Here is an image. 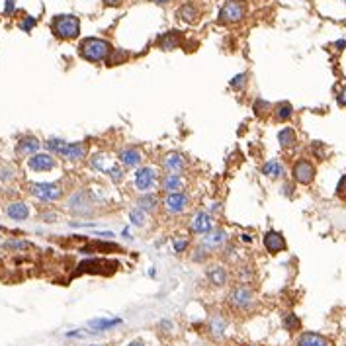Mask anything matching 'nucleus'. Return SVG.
<instances>
[{
	"mask_svg": "<svg viewBox=\"0 0 346 346\" xmlns=\"http://www.w3.org/2000/svg\"><path fill=\"white\" fill-rule=\"evenodd\" d=\"M247 2L245 0H225V4L221 6L219 10V16H217V22L221 25H233V23H239L241 20H245L247 16Z\"/></svg>",
	"mask_w": 346,
	"mask_h": 346,
	"instance_id": "7ed1b4c3",
	"label": "nucleus"
},
{
	"mask_svg": "<svg viewBox=\"0 0 346 346\" xmlns=\"http://www.w3.org/2000/svg\"><path fill=\"white\" fill-rule=\"evenodd\" d=\"M229 241V237H227V231L223 229H217V231H209L204 235V239H202V249H206V251H215V249H221L225 243Z\"/></svg>",
	"mask_w": 346,
	"mask_h": 346,
	"instance_id": "4468645a",
	"label": "nucleus"
},
{
	"mask_svg": "<svg viewBox=\"0 0 346 346\" xmlns=\"http://www.w3.org/2000/svg\"><path fill=\"white\" fill-rule=\"evenodd\" d=\"M88 149H90V145H88V141H74V143H65V147H63V151L59 153V157H63L65 161L69 162H78V161H84L86 157H88Z\"/></svg>",
	"mask_w": 346,
	"mask_h": 346,
	"instance_id": "9d476101",
	"label": "nucleus"
},
{
	"mask_svg": "<svg viewBox=\"0 0 346 346\" xmlns=\"http://www.w3.org/2000/svg\"><path fill=\"white\" fill-rule=\"evenodd\" d=\"M127 346H145V343H143V341H131Z\"/></svg>",
	"mask_w": 346,
	"mask_h": 346,
	"instance_id": "a18cd8bd",
	"label": "nucleus"
},
{
	"mask_svg": "<svg viewBox=\"0 0 346 346\" xmlns=\"http://www.w3.org/2000/svg\"><path fill=\"white\" fill-rule=\"evenodd\" d=\"M51 31L61 41L76 39L80 35V20L74 14H57L51 20Z\"/></svg>",
	"mask_w": 346,
	"mask_h": 346,
	"instance_id": "f03ea898",
	"label": "nucleus"
},
{
	"mask_svg": "<svg viewBox=\"0 0 346 346\" xmlns=\"http://www.w3.org/2000/svg\"><path fill=\"white\" fill-rule=\"evenodd\" d=\"M112 51H114L112 43L108 39H102V37H84L78 43V55H80V59H84L88 63H94V65L106 63L110 59Z\"/></svg>",
	"mask_w": 346,
	"mask_h": 346,
	"instance_id": "f257e3e1",
	"label": "nucleus"
},
{
	"mask_svg": "<svg viewBox=\"0 0 346 346\" xmlns=\"http://www.w3.org/2000/svg\"><path fill=\"white\" fill-rule=\"evenodd\" d=\"M117 325H121V319H117V317H115V319H104V317H102V319H94V321H90V325H88V327H90L92 331H96V333H98V331H108V329H114V327H117Z\"/></svg>",
	"mask_w": 346,
	"mask_h": 346,
	"instance_id": "cd10ccee",
	"label": "nucleus"
},
{
	"mask_svg": "<svg viewBox=\"0 0 346 346\" xmlns=\"http://www.w3.org/2000/svg\"><path fill=\"white\" fill-rule=\"evenodd\" d=\"M147 217H149V215L139 208H133L129 211V221H131V225H135V227H143V225L147 223Z\"/></svg>",
	"mask_w": 346,
	"mask_h": 346,
	"instance_id": "2f4dec72",
	"label": "nucleus"
},
{
	"mask_svg": "<svg viewBox=\"0 0 346 346\" xmlns=\"http://www.w3.org/2000/svg\"><path fill=\"white\" fill-rule=\"evenodd\" d=\"M117 161L121 166H127V168H137L139 164L143 162V153L135 149V147H125L117 153Z\"/></svg>",
	"mask_w": 346,
	"mask_h": 346,
	"instance_id": "dca6fc26",
	"label": "nucleus"
},
{
	"mask_svg": "<svg viewBox=\"0 0 346 346\" xmlns=\"http://www.w3.org/2000/svg\"><path fill=\"white\" fill-rule=\"evenodd\" d=\"M41 143L39 139L33 137V135H25V137H20V141L16 143V155L18 157H31L39 151Z\"/></svg>",
	"mask_w": 346,
	"mask_h": 346,
	"instance_id": "f3484780",
	"label": "nucleus"
},
{
	"mask_svg": "<svg viewBox=\"0 0 346 346\" xmlns=\"http://www.w3.org/2000/svg\"><path fill=\"white\" fill-rule=\"evenodd\" d=\"M206 276H208L209 284H213V286H225L227 280H229L227 270H225L223 266H219V264H215V266L208 268V274H206Z\"/></svg>",
	"mask_w": 346,
	"mask_h": 346,
	"instance_id": "5701e85b",
	"label": "nucleus"
},
{
	"mask_svg": "<svg viewBox=\"0 0 346 346\" xmlns=\"http://www.w3.org/2000/svg\"><path fill=\"white\" fill-rule=\"evenodd\" d=\"M272 112H274V117H276L278 121H288L294 115V106L290 102H280V104H276L272 108Z\"/></svg>",
	"mask_w": 346,
	"mask_h": 346,
	"instance_id": "bb28decb",
	"label": "nucleus"
},
{
	"mask_svg": "<svg viewBox=\"0 0 346 346\" xmlns=\"http://www.w3.org/2000/svg\"><path fill=\"white\" fill-rule=\"evenodd\" d=\"M315 174H317V168L315 164L307 159H300V161L294 162L292 166V176L298 184H303V186H309L313 180H315Z\"/></svg>",
	"mask_w": 346,
	"mask_h": 346,
	"instance_id": "1a4fd4ad",
	"label": "nucleus"
},
{
	"mask_svg": "<svg viewBox=\"0 0 346 346\" xmlns=\"http://www.w3.org/2000/svg\"><path fill=\"white\" fill-rule=\"evenodd\" d=\"M284 327L288 329V331H298L301 327L300 319L296 317V313H288L286 317H284Z\"/></svg>",
	"mask_w": 346,
	"mask_h": 346,
	"instance_id": "f704fd0d",
	"label": "nucleus"
},
{
	"mask_svg": "<svg viewBox=\"0 0 346 346\" xmlns=\"http://www.w3.org/2000/svg\"><path fill=\"white\" fill-rule=\"evenodd\" d=\"M253 110H254V114H256V117H266L268 114H272V104L266 102V100H262V98H258V100L254 102Z\"/></svg>",
	"mask_w": 346,
	"mask_h": 346,
	"instance_id": "7c9ffc66",
	"label": "nucleus"
},
{
	"mask_svg": "<svg viewBox=\"0 0 346 346\" xmlns=\"http://www.w3.org/2000/svg\"><path fill=\"white\" fill-rule=\"evenodd\" d=\"M162 208L170 215H182L186 209L190 208V198H188L184 190L182 192H170V194L164 196Z\"/></svg>",
	"mask_w": 346,
	"mask_h": 346,
	"instance_id": "6e6552de",
	"label": "nucleus"
},
{
	"mask_svg": "<svg viewBox=\"0 0 346 346\" xmlns=\"http://www.w3.org/2000/svg\"><path fill=\"white\" fill-rule=\"evenodd\" d=\"M57 166V159L51 153H35L31 157H27V168L31 172H49Z\"/></svg>",
	"mask_w": 346,
	"mask_h": 346,
	"instance_id": "9b49d317",
	"label": "nucleus"
},
{
	"mask_svg": "<svg viewBox=\"0 0 346 346\" xmlns=\"http://www.w3.org/2000/svg\"><path fill=\"white\" fill-rule=\"evenodd\" d=\"M153 2H157V4H168L170 0H153Z\"/></svg>",
	"mask_w": 346,
	"mask_h": 346,
	"instance_id": "49530a36",
	"label": "nucleus"
},
{
	"mask_svg": "<svg viewBox=\"0 0 346 346\" xmlns=\"http://www.w3.org/2000/svg\"><path fill=\"white\" fill-rule=\"evenodd\" d=\"M227 301H229V305L233 309H237V311H247V309H251L254 305V294L251 288L239 284V286H235L229 292Z\"/></svg>",
	"mask_w": 346,
	"mask_h": 346,
	"instance_id": "423d86ee",
	"label": "nucleus"
},
{
	"mask_svg": "<svg viewBox=\"0 0 346 346\" xmlns=\"http://www.w3.org/2000/svg\"><path fill=\"white\" fill-rule=\"evenodd\" d=\"M337 196H339V200L346 202V174L339 180V186H337Z\"/></svg>",
	"mask_w": 346,
	"mask_h": 346,
	"instance_id": "4c0bfd02",
	"label": "nucleus"
},
{
	"mask_svg": "<svg viewBox=\"0 0 346 346\" xmlns=\"http://www.w3.org/2000/svg\"><path fill=\"white\" fill-rule=\"evenodd\" d=\"M213 229V217L208 211H196L192 221H190V231L196 235H206Z\"/></svg>",
	"mask_w": 346,
	"mask_h": 346,
	"instance_id": "ddd939ff",
	"label": "nucleus"
},
{
	"mask_svg": "<svg viewBox=\"0 0 346 346\" xmlns=\"http://www.w3.org/2000/svg\"><path fill=\"white\" fill-rule=\"evenodd\" d=\"M65 143H67V141H63V139L51 137V139H47V141H45V147H47V151H49V153H53V155H59V153L63 151Z\"/></svg>",
	"mask_w": 346,
	"mask_h": 346,
	"instance_id": "72a5a7b5",
	"label": "nucleus"
},
{
	"mask_svg": "<svg viewBox=\"0 0 346 346\" xmlns=\"http://www.w3.org/2000/svg\"><path fill=\"white\" fill-rule=\"evenodd\" d=\"M14 8H16V0H6L4 2V14L6 16H10L14 12Z\"/></svg>",
	"mask_w": 346,
	"mask_h": 346,
	"instance_id": "a19ab883",
	"label": "nucleus"
},
{
	"mask_svg": "<svg viewBox=\"0 0 346 346\" xmlns=\"http://www.w3.org/2000/svg\"><path fill=\"white\" fill-rule=\"evenodd\" d=\"M137 208L143 209L147 215H149V213H155L157 209L161 208V200H159L157 194H153V192H143L137 198Z\"/></svg>",
	"mask_w": 346,
	"mask_h": 346,
	"instance_id": "6ab92c4d",
	"label": "nucleus"
},
{
	"mask_svg": "<svg viewBox=\"0 0 346 346\" xmlns=\"http://www.w3.org/2000/svg\"><path fill=\"white\" fill-rule=\"evenodd\" d=\"M41 219L43 221H57V213L55 211H45V213H41Z\"/></svg>",
	"mask_w": 346,
	"mask_h": 346,
	"instance_id": "79ce46f5",
	"label": "nucleus"
},
{
	"mask_svg": "<svg viewBox=\"0 0 346 346\" xmlns=\"http://www.w3.org/2000/svg\"><path fill=\"white\" fill-rule=\"evenodd\" d=\"M29 194L37 198L39 202L53 204V202H59L65 192H63V186L57 182H35V184H29Z\"/></svg>",
	"mask_w": 346,
	"mask_h": 346,
	"instance_id": "20e7f679",
	"label": "nucleus"
},
{
	"mask_svg": "<svg viewBox=\"0 0 346 346\" xmlns=\"http://www.w3.org/2000/svg\"><path fill=\"white\" fill-rule=\"evenodd\" d=\"M337 102H339V106H346V86L337 94Z\"/></svg>",
	"mask_w": 346,
	"mask_h": 346,
	"instance_id": "37998d69",
	"label": "nucleus"
},
{
	"mask_svg": "<svg viewBox=\"0 0 346 346\" xmlns=\"http://www.w3.org/2000/svg\"><path fill=\"white\" fill-rule=\"evenodd\" d=\"M262 243H264V249H266L270 254L284 253V251L288 249V243H286L284 235H282V233H278V231H268V233L264 235Z\"/></svg>",
	"mask_w": 346,
	"mask_h": 346,
	"instance_id": "2eb2a0df",
	"label": "nucleus"
},
{
	"mask_svg": "<svg viewBox=\"0 0 346 346\" xmlns=\"http://www.w3.org/2000/svg\"><path fill=\"white\" fill-rule=\"evenodd\" d=\"M90 346H104V345H90Z\"/></svg>",
	"mask_w": 346,
	"mask_h": 346,
	"instance_id": "de8ad7c7",
	"label": "nucleus"
},
{
	"mask_svg": "<svg viewBox=\"0 0 346 346\" xmlns=\"http://www.w3.org/2000/svg\"><path fill=\"white\" fill-rule=\"evenodd\" d=\"M133 182L139 192H153L159 184V172L153 166H137L133 174Z\"/></svg>",
	"mask_w": 346,
	"mask_h": 346,
	"instance_id": "0eeeda50",
	"label": "nucleus"
},
{
	"mask_svg": "<svg viewBox=\"0 0 346 346\" xmlns=\"http://www.w3.org/2000/svg\"><path fill=\"white\" fill-rule=\"evenodd\" d=\"M188 247H190V241H188V239H180V241L174 243V251H176V253H184Z\"/></svg>",
	"mask_w": 346,
	"mask_h": 346,
	"instance_id": "ea45409f",
	"label": "nucleus"
},
{
	"mask_svg": "<svg viewBox=\"0 0 346 346\" xmlns=\"http://www.w3.org/2000/svg\"><path fill=\"white\" fill-rule=\"evenodd\" d=\"M104 6H110V8H115V6H121L125 0H102Z\"/></svg>",
	"mask_w": 346,
	"mask_h": 346,
	"instance_id": "c03bdc74",
	"label": "nucleus"
},
{
	"mask_svg": "<svg viewBox=\"0 0 346 346\" xmlns=\"http://www.w3.org/2000/svg\"><path fill=\"white\" fill-rule=\"evenodd\" d=\"M106 174L110 176V180H112L114 184H119V182L123 180V176H125V172H123V168H121L119 164H112V166H108Z\"/></svg>",
	"mask_w": 346,
	"mask_h": 346,
	"instance_id": "473e14b6",
	"label": "nucleus"
},
{
	"mask_svg": "<svg viewBox=\"0 0 346 346\" xmlns=\"http://www.w3.org/2000/svg\"><path fill=\"white\" fill-rule=\"evenodd\" d=\"M90 166H92L94 170L106 174V170H108V157L104 153H96V155L90 157Z\"/></svg>",
	"mask_w": 346,
	"mask_h": 346,
	"instance_id": "c756f323",
	"label": "nucleus"
},
{
	"mask_svg": "<svg viewBox=\"0 0 346 346\" xmlns=\"http://www.w3.org/2000/svg\"><path fill=\"white\" fill-rule=\"evenodd\" d=\"M262 174H264L266 178L278 180V178H284L286 168H284V164L280 161H268V162H264V166H262Z\"/></svg>",
	"mask_w": 346,
	"mask_h": 346,
	"instance_id": "b1692460",
	"label": "nucleus"
},
{
	"mask_svg": "<svg viewBox=\"0 0 346 346\" xmlns=\"http://www.w3.org/2000/svg\"><path fill=\"white\" fill-rule=\"evenodd\" d=\"M29 245L27 243H23V241H8V243H4V249H27Z\"/></svg>",
	"mask_w": 346,
	"mask_h": 346,
	"instance_id": "58836bf2",
	"label": "nucleus"
},
{
	"mask_svg": "<svg viewBox=\"0 0 346 346\" xmlns=\"http://www.w3.org/2000/svg\"><path fill=\"white\" fill-rule=\"evenodd\" d=\"M184 178L182 174H170V172H164L161 178V188L164 194H170V192H182L184 190Z\"/></svg>",
	"mask_w": 346,
	"mask_h": 346,
	"instance_id": "a211bd4d",
	"label": "nucleus"
},
{
	"mask_svg": "<svg viewBox=\"0 0 346 346\" xmlns=\"http://www.w3.org/2000/svg\"><path fill=\"white\" fill-rule=\"evenodd\" d=\"M37 23V20L33 18V16H23V20L20 22V29L25 31V33H29L31 29H33V25Z\"/></svg>",
	"mask_w": 346,
	"mask_h": 346,
	"instance_id": "e433bc0d",
	"label": "nucleus"
},
{
	"mask_svg": "<svg viewBox=\"0 0 346 346\" xmlns=\"http://www.w3.org/2000/svg\"><path fill=\"white\" fill-rule=\"evenodd\" d=\"M67 209L72 215L78 217H88L94 213V200L90 198L88 192H74L67 202Z\"/></svg>",
	"mask_w": 346,
	"mask_h": 346,
	"instance_id": "39448f33",
	"label": "nucleus"
},
{
	"mask_svg": "<svg viewBox=\"0 0 346 346\" xmlns=\"http://www.w3.org/2000/svg\"><path fill=\"white\" fill-rule=\"evenodd\" d=\"M159 47L161 49H174V47H178V33L176 31H168V33H164L159 37Z\"/></svg>",
	"mask_w": 346,
	"mask_h": 346,
	"instance_id": "c85d7f7f",
	"label": "nucleus"
},
{
	"mask_svg": "<svg viewBox=\"0 0 346 346\" xmlns=\"http://www.w3.org/2000/svg\"><path fill=\"white\" fill-rule=\"evenodd\" d=\"M345 4H346V0H345Z\"/></svg>",
	"mask_w": 346,
	"mask_h": 346,
	"instance_id": "09e8293b",
	"label": "nucleus"
},
{
	"mask_svg": "<svg viewBox=\"0 0 346 346\" xmlns=\"http://www.w3.org/2000/svg\"><path fill=\"white\" fill-rule=\"evenodd\" d=\"M4 211H6V215H8L10 219H14V221H25V219L29 217V208H27L25 202H10Z\"/></svg>",
	"mask_w": 346,
	"mask_h": 346,
	"instance_id": "aec40b11",
	"label": "nucleus"
},
{
	"mask_svg": "<svg viewBox=\"0 0 346 346\" xmlns=\"http://www.w3.org/2000/svg\"><path fill=\"white\" fill-rule=\"evenodd\" d=\"M209 333L215 337V339H221L223 335H225V331H227V319L221 315V313H213L211 315V319H209Z\"/></svg>",
	"mask_w": 346,
	"mask_h": 346,
	"instance_id": "412c9836",
	"label": "nucleus"
},
{
	"mask_svg": "<svg viewBox=\"0 0 346 346\" xmlns=\"http://www.w3.org/2000/svg\"><path fill=\"white\" fill-rule=\"evenodd\" d=\"M176 16L180 18V20H184L188 23H194L198 20V8L192 4V2H188V4H182L178 10H176Z\"/></svg>",
	"mask_w": 346,
	"mask_h": 346,
	"instance_id": "a878e982",
	"label": "nucleus"
},
{
	"mask_svg": "<svg viewBox=\"0 0 346 346\" xmlns=\"http://www.w3.org/2000/svg\"><path fill=\"white\" fill-rule=\"evenodd\" d=\"M247 72H241V74H237L233 80L229 82V86L233 90H241V88H245V84H247Z\"/></svg>",
	"mask_w": 346,
	"mask_h": 346,
	"instance_id": "c9c22d12",
	"label": "nucleus"
},
{
	"mask_svg": "<svg viewBox=\"0 0 346 346\" xmlns=\"http://www.w3.org/2000/svg\"><path fill=\"white\" fill-rule=\"evenodd\" d=\"M298 346H333L329 339L317 333H303L298 339Z\"/></svg>",
	"mask_w": 346,
	"mask_h": 346,
	"instance_id": "4be33fe9",
	"label": "nucleus"
},
{
	"mask_svg": "<svg viewBox=\"0 0 346 346\" xmlns=\"http://www.w3.org/2000/svg\"><path fill=\"white\" fill-rule=\"evenodd\" d=\"M278 141H280V147L282 149H292V147L298 145V133H296L294 127H284L278 133Z\"/></svg>",
	"mask_w": 346,
	"mask_h": 346,
	"instance_id": "393cba45",
	"label": "nucleus"
},
{
	"mask_svg": "<svg viewBox=\"0 0 346 346\" xmlns=\"http://www.w3.org/2000/svg\"><path fill=\"white\" fill-rule=\"evenodd\" d=\"M186 166H188L186 159L180 153H176V151L166 153V155L162 157V170H164V172H170V174H184Z\"/></svg>",
	"mask_w": 346,
	"mask_h": 346,
	"instance_id": "f8f14e48",
	"label": "nucleus"
}]
</instances>
